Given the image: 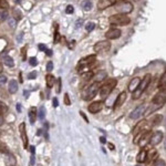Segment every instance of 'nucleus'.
<instances>
[{
    "mask_svg": "<svg viewBox=\"0 0 166 166\" xmlns=\"http://www.w3.org/2000/svg\"><path fill=\"white\" fill-rule=\"evenodd\" d=\"M116 84H117V80L116 79H108V81L100 87V90H99V93H100L101 99L108 98V95L112 93V91L115 89Z\"/></svg>",
    "mask_w": 166,
    "mask_h": 166,
    "instance_id": "nucleus-1",
    "label": "nucleus"
},
{
    "mask_svg": "<svg viewBox=\"0 0 166 166\" xmlns=\"http://www.w3.org/2000/svg\"><path fill=\"white\" fill-rule=\"evenodd\" d=\"M99 90H100V84H99V82L92 83V84L89 85V87L85 89V91L83 92V95H82L83 100L90 101V100L94 99L95 98V95L98 94Z\"/></svg>",
    "mask_w": 166,
    "mask_h": 166,
    "instance_id": "nucleus-2",
    "label": "nucleus"
},
{
    "mask_svg": "<svg viewBox=\"0 0 166 166\" xmlns=\"http://www.w3.org/2000/svg\"><path fill=\"white\" fill-rule=\"evenodd\" d=\"M108 21L113 25H127L131 22V19L126 15L116 13L114 16H111L110 19H108Z\"/></svg>",
    "mask_w": 166,
    "mask_h": 166,
    "instance_id": "nucleus-3",
    "label": "nucleus"
},
{
    "mask_svg": "<svg viewBox=\"0 0 166 166\" xmlns=\"http://www.w3.org/2000/svg\"><path fill=\"white\" fill-rule=\"evenodd\" d=\"M166 103V89H162L159 90L157 93L154 95V98L152 100V106H154L155 108H159Z\"/></svg>",
    "mask_w": 166,
    "mask_h": 166,
    "instance_id": "nucleus-4",
    "label": "nucleus"
},
{
    "mask_svg": "<svg viewBox=\"0 0 166 166\" xmlns=\"http://www.w3.org/2000/svg\"><path fill=\"white\" fill-rule=\"evenodd\" d=\"M94 62H95V55H89V57L82 59V60L79 62V64H78V68L76 69H78V71H79L80 73H85L89 71L87 69L90 68Z\"/></svg>",
    "mask_w": 166,
    "mask_h": 166,
    "instance_id": "nucleus-5",
    "label": "nucleus"
},
{
    "mask_svg": "<svg viewBox=\"0 0 166 166\" xmlns=\"http://www.w3.org/2000/svg\"><path fill=\"white\" fill-rule=\"evenodd\" d=\"M115 10L119 13L127 15V13L132 12V10H133V4L129 2V1H119V2L115 4Z\"/></svg>",
    "mask_w": 166,
    "mask_h": 166,
    "instance_id": "nucleus-6",
    "label": "nucleus"
},
{
    "mask_svg": "<svg viewBox=\"0 0 166 166\" xmlns=\"http://www.w3.org/2000/svg\"><path fill=\"white\" fill-rule=\"evenodd\" d=\"M151 130V124L146 121V120H142L136 124V126L133 129V134L140 133V132H147V131Z\"/></svg>",
    "mask_w": 166,
    "mask_h": 166,
    "instance_id": "nucleus-7",
    "label": "nucleus"
},
{
    "mask_svg": "<svg viewBox=\"0 0 166 166\" xmlns=\"http://www.w3.org/2000/svg\"><path fill=\"white\" fill-rule=\"evenodd\" d=\"M146 108H147V105H146V104H141V105H138V106H136V108H134L133 111L131 112L130 119H132V120L140 119V117H141V116L145 113V111H146Z\"/></svg>",
    "mask_w": 166,
    "mask_h": 166,
    "instance_id": "nucleus-8",
    "label": "nucleus"
},
{
    "mask_svg": "<svg viewBox=\"0 0 166 166\" xmlns=\"http://www.w3.org/2000/svg\"><path fill=\"white\" fill-rule=\"evenodd\" d=\"M110 48H111V43H110V41H108V40H103V41H99V42H96V43L94 44L93 50H94V52L99 53V52L108 51Z\"/></svg>",
    "mask_w": 166,
    "mask_h": 166,
    "instance_id": "nucleus-9",
    "label": "nucleus"
},
{
    "mask_svg": "<svg viewBox=\"0 0 166 166\" xmlns=\"http://www.w3.org/2000/svg\"><path fill=\"white\" fill-rule=\"evenodd\" d=\"M103 108H104L103 101H95V102H92V103L87 106V110H89V112L92 113V114H96V113L101 112Z\"/></svg>",
    "mask_w": 166,
    "mask_h": 166,
    "instance_id": "nucleus-10",
    "label": "nucleus"
},
{
    "mask_svg": "<svg viewBox=\"0 0 166 166\" xmlns=\"http://www.w3.org/2000/svg\"><path fill=\"white\" fill-rule=\"evenodd\" d=\"M162 140H163V133L161 131H156L154 133H152L148 144L151 145V146H156V145H159L162 142Z\"/></svg>",
    "mask_w": 166,
    "mask_h": 166,
    "instance_id": "nucleus-11",
    "label": "nucleus"
},
{
    "mask_svg": "<svg viewBox=\"0 0 166 166\" xmlns=\"http://www.w3.org/2000/svg\"><path fill=\"white\" fill-rule=\"evenodd\" d=\"M121 34H122V32H121L120 29H117V28H111V29H108L105 32V38L108 40H115L119 39Z\"/></svg>",
    "mask_w": 166,
    "mask_h": 166,
    "instance_id": "nucleus-12",
    "label": "nucleus"
},
{
    "mask_svg": "<svg viewBox=\"0 0 166 166\" xmlns=\"http://www.w3.org/2000/svg\"><path fill=\"white\" fill-rule=\"evenodd\" d=\"M19 133H20V137L22 140L23 147L27 150L28 148V135H27V131H25V124L23 122L19 125Z\"/></svg>",
    "mask_w": 166,
    "mask_h": 166,
    "instance_id": "nucleus-13",
    "label": "nucleus"
},
{
    "mask_svg": "<svg viewBox=\"0 0 166 166\" xmlns=\"http://www.w3.org/2000/svg\"><path fill=\"white\" fill-rule=\"evenodd\" d=\"M151 81H152V76L150 74V73H147V74H145L144 76V78L141 80V83H140V85H138V90L141 91L142 93L144 92L146 89H147V87L150 85V83H151Z\"/></svg>",
    "mask_w": 166,
    "mask_h": 166,
    "instance_id": "nucleus-14",
    "label": "nucleus"
},
{
    "mask_svg": "<svg viewBox=\"0 0 166 166\" xmlns=\"http://www.w3.org/2000/svg\"><path fill=\"white\" fill-rule=\"evenodd\" d=\"M126 95L127 94L125 91H122V92L117 95V98H116V100H115V103H114V108H115V110L124 104V102L126 100Z\"/></svg>",
    "mask_w": 166,
    "mask_h": 166,
    "instance_id": "nucleus-15",
    "label": "nucleus"
},
{
    "mask_svg": "<svg viewBox=\"0 0 166 166\" xmlns=\"http://www.w3.org/2000/svg\"><path fill=\"white\" fill-rule=\"evenodd\" d=\"M151 135H152L151 130L147 131L146 133H144V134H143V136L140 138V141H138V144H137V145H140L142 148H144L145 146H146V145L150 143V138H151Z\"/></svg>",
    "mask_w": 166,
    "mask_h": 166,
    "instance_id": "nucleus-16",
    "label": "nucleus"
},
{
    "mask_svg": "<svg viewBox=\"0 0 166 166\" xmlns=\"http://www.w3.org/2000/svg\"><path fill=\"white\" fill-rule=\"evenodd\" d=\"M140 83H141V79L136 76V78H133V79L131 80L130 83H129V85H127V89L130 92H134V91L136 90L138 85H140Z\"/></svg>",
    "mask_w": 166,
    "mask_h": 166,
    "instance_id": "nucleus-17",
    "label": "nucleus"
},
{
    "mask_svg": "<svg viewBox=\"0 0 166 166\" xmlns=\"http://www.w3.org/2000/svg\"><path fill=\"white\" fill-rule=\"evenodd\" d=\"M115 4V0H100L98 2V9L99 10H104L106 8L111 7Z\"/></svg>",
    "mask_w": 166,
    "mask_h": 166,
    "instance_id": "nucleus-18",
    "label": "nucleus"
},
{
    "mask_svg": "<svg viewBox=\"0 0 166 166\" xmlns=\"http://www.w3.org/2000/svg\"><path fill=\"white\" fill-rule=\"evenodd\" d=\"M156 157H157V151L156 150H152V152L147 153V157H146V161H145L146 166H151L153 164V162L156 159Z\"/></svg>",
    "mask_w": 166,
    "mask_h": 166,
    "instance_id": "nucleus-19",
    "label": "nucleus"
},
{
    "mask_svg": "<svg viewBox=\"0 0 166 166\" xmlns=\"http://www.w3.org/2000/svg\"><path fill=\"white\" fill-rule=\"evenodd\" d=\"M146 157H147V151L145 150V148H142L141 151H140V153L137 154L136 156V162L140 163V164H142V163H145V161H146Z\"/></svg>",
    "mask_w": 166,
    "mask_h": 166,
    "instance_id": "nucleus-20",
    "label": "nucleus"
},
{
    "mask_svg": "<svg viewBox=\"0 0 166 166\" xmlns=\"http://www.w3.org/2000/svg\"><path fill=\"white\" fill-rule=\"evenodd\" d=\"M28 116H29V121L31 124H34L36 122V119L38 116V112H37V108L34 106H31L29 108V113H28Z\"/></svg>",
    "mask_w": 166,
    "mask_h": 166,
    "instance_id": "nucleus-21",
    "label": "nucleus"
},
{
    "mask_svg": "<svg viewBox=\"0 0 166 166\" xmlns=\"http://www.w3.org/2000/svg\"><path fill=\"white\" fill-rule=\"evenodd\" d=\"M18 82L16 80H10L9 81V85H8V91L9 93L11 94H15L17 91H18Z\"/></svg>",
    "mask_w": 166,
    "mask_h": 166,
    "instance_id": "nucleus-22",
    "label": "nucleus"
},
{
    "mask_svg": "<svg viewBox=\"0 0 166 166\" xmlns=\"http://www.w3.org/2000/svg\"><path fill=\"white\" fill-rule=\"evenodd\" d=\"M93 78L95 79V82H101V81H103L104 79H106L108 78V73L105 72L104 70H101V71H99L95 76H93Z\"/></svg>",
    "mask_w": 166,
    "mask_h": 166,
    "instance_id": "nucleus-23",
    "label": "nucleus"
},
{
    "mask_svg": "<svg viewBox=\"0 0 166 166\" xmlns=\"http://www.w3.org/2000/svg\"><path fill=\"white\" fill-rule=\"evenodd\" d=\"M54 82H55V78L53 76V74H47V76H46V84H47V87H49V89H51V87L54 85Z\"/></svg>",
    "mask_w": 166,
    "mask_h": 166,
    "instance_id": "nucleus-24",
    "label": "nucleus"
},
{
    "mask_svg": "<svg viewBox=\"0 0 166 166\" xmlns=\"http://www.w3.org/2000/svg\"><path fill=\"white\" fill-rule=\"evenodd\" d=\"M159 87L161 89V90H162V89H166V72L163 73L162 76L159 78Z\"/></svg>",
    "mask_w": 166,
    "mask_h": 166,
    "instance_id": "nucleus-25",
    "label": "nucleus"
},
{
    "mask_svg": "<svg viewBox=\"0 0 166 166\" xmlns=\"http://www.w3.org/2000/svg\"><path fill=\"white\" fill-rule=\"evenodd\" d=\"M4 63L7 67H10V68H12L13 65H15V62H13V59L11 58V57H9V55H6V57H4Z\"/></svg>",
    "mask_w": 166,
    "mask_h": 166,
    "instance_id": "nucleus-26",
    "label": "nucleus"
},
{
    "mask_svg": "<svg viewBox=\"0 0 166 166\" xmlns=\"http://www.w3.org/2000/svg\"><path fill=\"white\" fill-rule=\"evenodd\" d=\"M162 120H163V115L157 114V115H155L153 119H152V122L150 123V124H151V126L152 125H159V123L162 122Z\"/></svg>",
    "mask_w": 166,
    "mask_h": 166,
    "instance_id": "nucleus-27",
    "label": "nucleus"
},
{
    "mask_svg": "<svg viewBox=\"0 0 166 166\" xmlns=\"http://www.w3.org/2000/svg\"><path fill=\"white\" fill-rule=\"evenodd\" d=\"M82 8L84 11H89L92 9V2L89 1V0H84L82 2Z\"/></svg>",
    "mask_w": 166,
    "mask_h": 166,
    "instance_id": "nucleus-28",
    "label": "nucleus"
},
{
    "mask_svg": "<svg viewBox=\"0 0 166 166\" xmlns=\"http://www.w3.org/2000/svg\"><path fill=\"white\" fill-rule=\"evenodd\" d=\"M38 117H39L41 121H43L44 117H46V108L44 106H40L39 112H38Z\"/></svg>",
    "mask_w": 166,
    "mask_h": 166,
    "instance_id": "nucleus-29",
    "label": "nucleus"
},
{
    "mask_svg": "<svg viewBox=\"0 0 166 166\" xmlns=\"http://www.w3.org/2000/svg\"><path fill=\"white\" fill-rule=\"evenodd\" d=\"M12 13H13V16H15V20L17 21V20H20L22 17V13H21V11L19 10V9H13V11H12Z\"/></svg>",
    "mask_w": 166,
    "mask_h": 166,
    "instance_id": "nucleus-30",
    "label": "nucleus"
},
{
    "mask_svg": "<svg viewBox=\"0 0 166 166\" xmlns=\"http://www.w3.org/2000/svg\"><path fill=\"white\" fill-rule=\"evenodd\" d=\"M8 111V106L7 104H4V102L0 101V114H4Z\"/></svg>",
    "mask_w": 166,
    "mask_h": 166,
    "instance_id": "nucleus-31",
    "label": "nucleus"
},
{
    "mask_svg": "<svg viewBox=\"0 0 166 166\" xmlns=\"http://www.w3.org/2000/svg\"><path fill=\"white\" fill-rule=\"evenodd\" d=\"M95 28V25H94V22H87V25H85V29H87V32H91L92 30Z\"/></svg>",
    "mask_w": 166,
    "mask_h": 166,
    "instance_id": "nucleus-32",
    "label": "nucleus"
},
{
    "mask_svg": "<svg viewBox=\"0 0 166 166\" xmlns=\"http://www.w3.org/2000/svg\"><path fill=\"white\" fill-rule=\"evenodd\" d=\"M153 166H166V163H165L164 159H156L155 163L153 164Z\"/></svg>",
    "mask_w": 166,
    "mask_h": 166,
    "instance_id": "nucleus-33",
    "label": "nucleus"
},
{
    "mask_svg": "<svg viewBox=\"0 0 166 166\" xmlns=\"http://www.w3.org/2000/svg\"><path fill=\"white\" fill-rule=\"evenodd\" d=\"M63 102H64V104L65 105H71V100H70V96H69V94L68 93H65L64 94V99H63Z\"/></svg>",
    "mask_w": 166,
    "mask_h": 166,
    "instance_id": "nucleus-34",
    "label": "nucleus"
},
{
    "mask_svg": "<svg viewBox=\"0 0 166 166\" xmlns=\"http://www.w3.org/2000/svg\"><path fill=\"white\" fill-rule=\"evenodd\" d=\"M9 7V4H8L7 0H0V8H2V9H6V8Z\"/></svg>",
    "mask_w": 166,
    "mask_h": 166,
    "instance_id": "nucleus-35",
    "label": "nucleus"
},
{
    "mask_svg": "<svg viewBox=\"0 0 166 166\" xmlns=\"http://www.w3.org/2000/svg\"><path fill=\"white\" fill-rule=\"evenodd\" d=\"M53 70V62L49 61L47 63V71L48 72H50V71H52Z\"/></svg>",
    "mask_w": 166,
    "mask_h": 166,
    "instance_id": "nucleus-36",
    "label": "nucleus"
},
{
    "mask_svg": "<svg viewBox=\"0 0 166 166\" xmlns=\"http://www.w3.org/2000/svg\"><path fill=\"white\" fill-rule=\"evenodd\" d=\"M57 83H58V84H57V93H60V92H61V79H60V78L58 79Z\"/></svg>",
    "mask_w": 166,
    "mask_h": 166,
    "instance_id": "nucleus-37",
    "label": "nucleus"
},
{
    "mask_svg": "<svg viewBox=\"0 0 166 166\" xmlns=\"http://www.w3.org/2000/svg\"><path fill=\"white\" fill-rule=\"evenodd\" d=\"M29 63H30V65H32V67H36V65L38 64V61H37L36 58H30Z\"/></svg>",
    "mask_w": 166,
    "mask_h": 166,
    "instance_id": "nucleus-38",
    "label": "nucleus"
},
{
    "mask_svg": "<svg viewBox=\"0 0 166 166\" xmlns=\"http://www.w3.org/2000/svg\"><path fill=\"white\" fill-rule=\"evenodd\" d=\"M28 78H29L30 80H33L37 78V72L36 71H32V72H30L29 74H28Z\"/></svg>",
    "mask_w": 166,
    "mask_h": 166,
    "instance_id": "nucleus-39",
    "label": "nucleus"
},
{
    "mask_svg": "<svg viewBox=\"0 0 166 166\" xmlns=\"http://www.w3.org/2000/svg\"><path fill=\"white\" fill-rule=\"evenodd\" d=\"M73 11H74V8H73V6H71V4L68 6L67 9H65V12H67V13H72Z\"/></svg>",
    "mask_w": 166,
    "mask_h": 166,
    "instance_id": "nucleus-40",
    "label": "nucleus"
},
{
    "mask_svg": "<svg viewBox=\"0 0 166 166\" xmlns=\"http://www.w3.org/2000/svg\"><path fill=\"white\" fill-rule=\"evenodd\" d=\"M80 115L82 116V119L84 120V121H85V123H89V119H87V116L85 115V113L83 112V111H80Z\"/></svg>",
    "mask_w": 166,
    "mask_h": 166,
    "instance_id": "nucleus-41",
    "label": "nucleus"
},
{
    "mask_svg": "<svg viewBox=\"0 0 166 166\" xmlns=\"http://www.w3.org/2000/svg\"><path fill=\"white\" fill-rule=\"evenodd\" d=\"M6 82H7V76H0V84H4Z\"/></svg>",
    "mask_w": 166,
    "mask_h": 166,
    "instance_id": "nucleus-42",
    "label": "nucleus"
},
{
    "mask_svg": "<svg viewBox=\"0 0 166 166\" xmlns=\"http://www.w3.org/2000/svg\"><path fill=\"white\" fill-rule=\"evenodd\" d=\"M52 105H53V108H58L59 105V101L57 98H53V100H52Z\"/></svg>",
    "mask_w": 166,
    "mask_h": 166,
    "instance_id": "nucleus-43",
    "label": "nucleus"
},
{
    "mask_svg": "<svg viewBox=\"0 0 166 166\" xmlns=\"http://www.w3.org/2000/svg\"><path fill=\"white\" fill-rule=\"evenodd\" d=\"M9 23H10L11 28H15L16 25V20L13 18H9Z\"/></svg>",
    "mask_w": 166,
    "mask_h": 166,
    "instance_id": "nucleus-44",
    "label": "nucleus"
},
{
    "mask_svg": "<svg viewBox=\"0 0 166 166\" xmlns=\"http://www.w3.org/2000/svg\"><path fill=\"white\" fill-rule=\"evenodd\" d=\"M108 148H110L111 151H114V150H115V146H114L112 143H108Z\"/></svg>",
    "mask_w": 166,
    "mask_h": 166,
    "instance_id": "nucleus-45",
    "label": "nucleus"
},
{
    "mask_svg": "<svg viewBox=\"0 0 166 166\" xmlns=\"http://www.w3.org/2000/svg\"><path fill=\"white\" fill-rule=\"evenodd\" d=\"M82 23H83V21L82 20H78V21H76V28H79V27H81V25H82Z\"/></svg>",
    "mask_w": 166,
    "mask_h": 166,
    "instance_id": "nucleus-46",
    "label": "nucleus"
},
{
    "mask_svg": "<svg viewBox=\"0 0 166 166\" xmlns=\"http://www.w3.org/2000/svg\"><path fill=\"white\" fill-rule=\"evenodd\" d=\"M39 49L42 51H46L47 50V48H46V46H43V44H39Z\"/></svg>",
    "mask_w": 166,
    "mask_h": 166,
    "instance_id": "nucleus-47",
    "label": "nucleus"
},
{
    "mask_svg": "<svg viewBox=\"0 0 166 166\" xmlns=\"http://www.w3.org/2000/svg\"><path fill=\"white\" fill-rule=\"evenodd\" d=\"M16 108H17V111H18V113H20L21 112V104H17V106H16Z\"/></svg>",
    "mask_w": 166,
    "mask_h": 166,
    "instance_id": "nucleus-48",
    "label": "nucleus"
},
{
    "mask_svg": "<svg viewBox=\"0 0 166 166\" xmlns=\"http://www.w3.org/2000/svg\"><path fill=\"white\" fill-rule=\"evenodd\" d=\"M100 141H101V143H105V142H106L105 141V137H103V136L100 137Z\"/></svg>",
    "mask_w": 166,
    "mask_h": 166,
    "instance_id": "nucleus-49",
    "label": "nucleus"
},
{
    "mask_svg": "<svg viewBox=\"0 0 166 166\" xmlns=\"http://www.w3.org/2000/svg\"><path fill=\"white\" fill-rule=\"evenodd\" d=\"M29 94H30L29 91H25V98H28V96H29Z\"/></svg>",
    "mask_w": 166,
    "mask_h": 166,
    "instance_id": "nucleus-50",
    "label": "nucleus"
},
{
    "mask_svg": "<svg viewBox=\"0 0 166 166\" xmlns=\"http://www.w3.org/2000/svg\"><path fill=\"white\" fill-rule=\"evenodd\" d=\"M2 123H4V117H2V115L0 114V125H1Z\"/></svg>",
    "mask_w": 166,
    "mask_h": 166,
    "instance_id": "nucleus-51",
    "label": "nucleus"
},
{
    "mask_svg": "<svg viewBox=\"0 0 166 166\" xmlns=\"http://www.w3.org/2000/svg\"><path fill=\"white\" fill-rule=\"evenodd\" d=\"M6 16H7V13H6V12H4V13H2V17H1V18L4 19V18H6Z\"/></svg>",
    "mask_w": 166,
    "mask_h": 166,
    "instance_id": "nucleus-52",
    "label": "nucleus"
},
{
    "mask_svg": "<svg viewBox=\"0 0 166 166\" xmlns=\"http://www.w3.org/2000/svg\"><path fill=\"white\" fill-rule=\"evenodd\" d=\"M15 2L16 4H20V2H21V0H15Z\"/></svg>",
    "mask_w": 166,
    "mask_h": 166,
    "instance_id": "nucleus-53",
    "label": "nucleus"
},
{
    "mask_svg": "<svg viewBox=\"0 0 166 166\" xmlns=\"http://www.w3.org/2000/svg\"><path fill=\"white\" fill-rule=\"evenodd\" d=\"M2 72V65H1V63H0V73Z\"/></svg>",
    "mask_w": 166,
    "mask_h": 166,
    "instance_id": "nucleus-54",
    "label": "nucleus"
},
{
    "mask_svg": "<svg viewBox=\"0 0 166 166\" xmlns=\"http://www.w3.org/2000/svg\"><path fill=\"white\" fill-rule=\"evenodd\" d=\"M41 131L42 130H38V135H41Z\"/></svg>",
    "mask_w": 166,
    "mask_h": 166,
    "instance_id": "nucleus-55",
    "label": "nucleus"
},
{
    "mask_svg": "<svg viewBox=\"0 0 166 166\" xmlns=\"http://www.w3.org/2000/svg\"><path fill=\"white\" fill-rule=\"evenodd\" d=\"M135 166H141V165H140V164H137V165H135Z\"/></svg>",
    "mask_w": 166,
    "mask_h": 166,
    "instance_id": "nucleus-56",
    "label": "nucleus"
},
{
    "mask_svg": "<svg viewBox=\"0 0 166 166\" xmlns=\"http://www.w3.org/2000/svg\"><path fill=\"white\" fill-rule=\"evenodd\" d=\"M0 146H1V143H0Z\"/></svg>",
    "mask_w": 166,
    "mask_h": 166,
    "instance_id": "nucleus-57",
    "label": "nucleus"
}]
</instances>
